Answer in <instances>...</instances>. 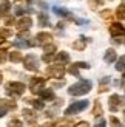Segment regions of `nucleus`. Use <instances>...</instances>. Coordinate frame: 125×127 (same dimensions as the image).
<instances>
[{
  "label": "nucleus",
  "instance_id": "f257e3e1",
  "mask_svg": "<svg viewBox=\"0 0 125 127\" xmlns=\"http://www.w3.org/2000/svg\"><path fill=\"white\" fill-rule=\"evenodd\" d=\"M91 87H93L91 81L82 79V81H79L77 84H74V85H71L68 88V93H70L71 96H82V95H86L91 90Z\"/></svg>",
  "mask_w": 125,
  "mask_h": 127
},
{
  "label": "nucleus",
  "instance_id": "f03ea898",
  "mask_svg": "<svg viewBox=\"0 0 125 127\" xmlns=\"http://www.w3.org/2000/svg\"><path fill=\"white\" fill-rule=\"evenodd\" d=\"M25 92V84L22 82H8L6 84V93L11 96H20Z\"/></svg>",
  "mask_w": 125,
  "mask_h": 127
},
{
  "label": "nucleus",
  "instance_id": "7ed1b4c3",
  "mask_svg": "<svg viewBox=\"0 0 125 127\" xmlns=\"http://www.w3.org/2000/svg\"><path fill=\"white\" fill-rule=\"evenodd\" d=\"M86 107H88V101H86V99L76 101V102H73V104L65 110V115H74V113H79V112L85 110Z\"/></svg>",
  "mask_w": 125,
  "mask_h": 127
},
{
  "label": "nucleus",
  "instance_id": "20e7f679",
  "mask_svg": "<svg viewBox=\"0 0 125 127\" xmlns=\"http://www.w3.org/2000/svg\"><path fill=\"white\" fill-rule=\"evenodd\" d=\"M23 64H25V68L26 70H31V71H37L39 70V62H37V58L34 54H28L25 58Z\"/></svg>",
  "mask_w": 125,
  "mask_h": 127
},
{
  "label": "nucleus",
  "instance_id": "39448f33",
  "mask_svg": "<svg viewBox=\"0 0 125 127\" xmlns=\"http://www.w3.org/2000/svg\"><path fill=\"white\" fill-rule=\"evenodd\" d=\"M46 74L53 76V78H63L65 68H63V65H49L46 68Z\"/></svg>",
  "mask_w": 125,
  "mask_h": 127
},
{
  "label": "nucleus",
  "instance_id": "423d86ee",
  "mask_svg": "<svg viewBox=\"0 0 125 127\" xmlns=\"http://www.w3.org/2000/svg\"><path fill=\"white\" fill-rule=\"evenodd\" d=\"M31 25H33V19H31L29 16H23V17H20L17 20L16 27H17V30H20V31H26L28 28H31Z\"/></svg>",
  "mask_w": 125,
  "mask_h": 127
},
{
  "label": "nucleus",
  "instance_id": "0eeeda50",
  "mask_svg": "<svg viewBox=\"0 0 125 127\" xmlns=\"http://www.w3.org/2000/svg\"><path fill=\"white\" fill-rule=\"evenodd\" d=\"M108 102H110V110L111 112H116L124 104V99L119 96V95H111L110 99H108Z\"/></svg>",
  "mask_w": 125,
  "mask_h": 127
},
{
  "label": "nucleus",
  "instance_id": "6e6552de",
  "mask_svg": "<svg viewBox=\"0 0 125 127\" xmlns=\"http://www.w3.org/2000/svg\"><path fill=\"white\" fill-rule=\"evenodd\" d=\"M45 85V78H33L31 79V92L33 93H40V90H43Z\"/></svg>",
  "mask_w": 125,
  "mask_h": 127
},
{
  "label": "nucleus",
  "instance_id": "1a4fd4ad",
  "mask_svg": "<svg viewBox=\"0 0 125 127\" xmlns=\"http://www.w3.org/2000/svg\"><path fill=\"white\" fill-rule=\"evenodd\" d=\"M14 109H16V102L8 99H0V113L2 115H5L8 110H14Z\"/></svg>",
  "mask_w": 125,
  "mask_h": 127
},
{
  "label": "nucleus",
  "instance_id": "9d476101",
  "mask_svg": "<svg viewBox=\"0 0 125 127\" xmlns=\"http://www.w3.org/2000/svg\"><path fill=\"white\" fill-rule=\"evenodd\" d=\"M110 33L111 34H113V36H124L125 34V28L122 27V25L121 23H113V25H111V27H110Z\"/></svg>",
  "mask_w": 125,
  "mask_h": 127
},
{
  "label": "nucleus",
  "instance_id": "9b49d317",
  "mask_svg": "<svg viewBox=\"0 0 125 127\" xmlns=\"http://www.w3.org/2000/svg\"><path fill=\"white\" fill-rule=\"evenodd\" d=\"M36 39L39 40V43H51V40H53V36L49 34V33H39L36 36Z\"/></svg>",
  "mask_w": 125,
  "mask_h": 127
},
{
  "label": "nucleus",
  "instance_id": "f8f14e48",
  "mask_svg": "<svg viewBox=\"0 0 125 127\" xmlns=\"http://www.w3.org/2000/svg\"><path fill=\"white\" fill-rule=\"evenodd\" d=\"M116 51L113 48H110V50H107V53H105V56H104V61L107 62V64H111V62H114L116 61Z\"/></svg>",
  "mask_w": 125,
  "mask_h": 127
},
{
  "label": "nucleus",
  "instance_id": "ddd939ff",
  "mask_svg": "<svg viewBox=\"0 0 125 127\" xmlns=\"http://www.w3.org/2000/svg\"><path fill=\"white\" fill-rule=\"evenodd\" d=\"M57 62H62V64H65V62H70V54L65 53V51H62V53H57L56 54V58H54Z\"/></svg>",
  "mask_w": 125,
  "mask_h": 127
},
{
  "label": "nucleus",
  "instance_id": "4468645a",
  "mask_svg": "<svg viewBox=\"0 0 125 127\" xmlns=\"http://www.w3.org/2000/svg\"><path fill=\"white\" fill-rule=\"evenodd\" d=\"M26 102H29V104L33 105L34 109H37V110H42L43 107H45V104H43L40 99H26Z\"/></svg>",
  "mask_w": 125,
  "mask_h": 127
},
{
  "label": "nucleus",
  "instance_id": "2eb2a0df",
  "mask_svg": "<svg viewBox=\"0 0 125 127\" xmlns=\"http://www.w3.org/2000/svg\"><path fill=\"white\" fill-rule=\"evenodd\" d=\"M53 11H54L57 16H60V17H70V16H71V14H70V11L65 9V8H57V6H54Z\"/></svg>",
  "mask_w": 125,
  "mask_h": 127
},
{
  "label": "nucleus",
  "instance_id": "dca6fc26",
  "mask_svg": "<svg viewBox=\"0 0 125 127\" xmlns=\"http://www.w3.org/2000/svg\"><path fill=\"white\" fill-rule=\"evenodd\" d=\"M40 98L45 101H49L54 98V93H53V90H40Z\"/></svg>",
  "mask_w": 125,
  "mask_h": 127
},
{
  "label": "nucleus",
  "instance_id": "f3484780",
  "mask_svg": "<svg viewBox=\"0 0 125 127\" xmlns=\"http://www.w3.org/2000/svg\"><path fill=\"white\" fill-rule=\"evenodd\" d=\"M56 45L54 43H46V45H43V51H45V54H54L56 53Z\"/></svg>",
  "mask_w": 125,
  "mask_h": 127
},
{
  "label": "nucleus",
  "instance_id": "a211bd4d",
  "mask_svg": "<svg viewBox=\"0 0 125 127\" xmlns=\"http://www.w3.org/2000/svg\"><path fill=\"white\" fill-rule=\"evenodd\" d=\"M9 8H11V3L8 2V0L2 2V3H0V14H6V12L9 11Z\"/></svg>",
  "mask_w": 125,
  "mask_h": 127
},
{
  "label": "nucleus",
  "instance_id": "6ab92c4d",
  "mask_svg": "<svg viewBox=\"0 0 125 127\" xmlns=\"http://www.w3.org/2000/svg\"><path fill=\"white\" fill-rule=\"evenodd\" d=\"M9 61L11 62H20L22 61V54L19 51H12V53H9Z\"/></svg>",
  "mask_w": 125,
  "mask_h": 127
},
{
  "label": "nucleus",
  "instance_id": "aec40b11",
  "mask_svg": "<svg viewBox=\"0 0 125 127\" xmlns=\"http://www.w3.org/2000/svg\"><path fill=\"white\" fill-rule=\"evenodd\" d=\"M93 115H94V116H101V115H102V105H101V102H99V101H96V102H94Z\"/></svg>",
  "mask_w": 125,
  "mask_h": 127
},
{
  "label": "nucleus",
  "instance_id": "412c9836",
  "mask_svg": "<svg viewBox=\"0 0 125 127\" xmlns=\"http://www.w3.org/2000/svg\"><path fill=\"white\" fill-rule=\"evenodd\" d=\"M22 113H23V116L26 118V119H29V121H34V119H36V113H34L33 110H28V109H25Z\"/></svg>",
  "mask_w": 125,
  "mask_h": 127
},
{
  "label": "nucleus",
  "instance_id": "4be33fe9",
  "mask_svg": "<svg viewBox=\"0 0 125 127\" xmlns=\"http://www.w3.org/2000/svg\"><path fill=\"white\" fill-rule=\"evenodd\" d=\"M116 70H119V71H124L125 70V56H122L119 59V62H117V65H116Z\"/></svg>",
  "mask_w": 125,
  "mask_h": 127
},
{
  "label": "nucleus",
  "instance_id": "5701e85b",
  "mask_svg": "<svg viewBox=\"0 0 125 127\" xmlns=\"http://www.w3.org/2000/svg\"><path fill=\"white\" fill-rule=\"evenodd\" d=\"M8 127H23V126H22V123L19 121V119H11L8 123Z\"/></svg>",
  "mask_w": 125,
  "mask_h": 127
},
{
  "label": "nucleus",
  "instance_id": "b1692460",
  "mask_svg": "<svg viewBox=\"0 0 125 127\" xmlns=\"http://www.w3.org/2000/svg\"><path fill=\"white\" fill-rule=\"evenodd\" d=\"M39 23H40V27H43V25H48V19L45 14H39Z\"/></svg>",
  "mask_w": 125,
  "mask_h": 127
},
{
  "label": "nucleus",
  "instance_id": "393cba45",
  "mask_svg": "<svg viewBox=\"0 0 125 127\" xmlns=\"http://www.w3.org/2000/svg\"><path fill=\"white\" fill-rule=\"evenodd\" d=\"M117 17H125V3H122L117 8Z\"/></svg>",
  "mask_w": 125,
  "mask_h": 127
},
{
  "label": "nucleus",
  "instance_id": "a878e982",
  "mask_svg": "<svg viewBox=\"0 0 125 127\" xmlns=\"http://www.w3.org/2000/svg\"><path fill=\"white\" fill-rule=\"evenodd\" d=\"M68 71H70L71 74H74L76 78H79V71H77V67H76V65H71L70 68H68Z\"/></svg>",
  "mask_w": 125,
  "mask_h": 127
},
{
  "label": "nucleus",
  "instance_id": "bb28decb",
  "mask_svg": "<svg viewBox=\"0 0 125 127\" xmlns=\"http://www.w3.org/2000/svg\"><path fill=\"white\" fill-rule=\"evenodd\" d=\"M73 47L76 48V50H83V48H85V43H83V42H74Z\"/></svg>",
  "mask_w": 125,
  "mask_h": 127
},
{
  "label": "nucleus",
  "instance_id": "cd10ccee",
  "mask_svg": "<svg viewBox=\"0 0 125 127\" xmlns=\"http://www.w3.org/2000/svg\"><path fill=\"white\" fill-rule=\"evenodd\" d=\"M54 58H56L54 54H43V58H42V59L45 61V62H51V61H53Z\"/></svg>",
  "mask_w": 125,
  "mask_h": 127
},
{
  "label": "nucleus",
  "instance_id": "c85d7f7f",
  "mask_svg": "<svg viewBox=\"0 0 125 127\" xmlns=\"http://www.w3.org/2000/svg\"><path fill=\"white\" fill-rule=\"evenodd\" d=\"M110 121H111V124H113L114 127H121V123L117 121V118H116V116H111V118H110Z\"/></svg>",
  "mask_w": 125,
  "mask_h": 127
},
{
  "label": "nucleus",
  "instance_id": "c756f323",
  "mask_svg": "<svg viewBox=\"0 0 125 127\" xmlns=\"http://www.w3.org/2000/svg\"><path fill=\"white\" fill-rule=\"evenodd\" d=\"M76 67H77V68H90V65H88L86 62H77Z\"/></svg>",
  "mask_w": 125,
  "mask_h": 127
},
{
  "label": "nucleus",
  "instance_id": "7c9ffc66",
  "mask_svg": "<svg viewBox=\"0 0 125 127\" xmlns=\"http://www.w3.org/2000/svg\"><path fill=\"white\" fill-rule=\"evenodd\" d=\"M105 126H107V121H105V119H101V121H99L94 127H105Z\"/></svg>",
  "mask_w": 125,
  "mask_h": 127
},
{
  "label": "nucleus",
  "instance_id": "2f4dec72",
  "mask_svg": "<svg viewBox=\"0 0 125 127\" xmlns=\"http://www.w3.org/2000/svg\"><path fill=\"white\" fill-rule=\"evenodd\" d=\"M3 61H5V54L0 51V62H3Z\"/></svg>",
  "mask_w": 125,
  "mask_h": 127
},
{
  "label": "nucleus",
  "instance_id": "473e14b6",
  "mask_svg": "<svg viewBox=\"0 0 125 127\" xmlns=\"http://www.w3.org/2000/svg\"><path fill=\"white\" fill-rule=\"evenodd\" d=\"M122 73H124V78H125V70H124V71H122Z\"/></svg>",
  "mask_w": 125,
  "mask_h": 127
},
{
  "label": "nucleus",
  "instance_id": "72a5a7b5",
  "mask_svg": "<svg viewBox=\"0 0 125 127\" xmlns=\"http://www.w3.org/2000/svg\"><path fill=\"white\" fill-rule=\"evenodd\" d=\"M2 116H3V115H2V113H0V118H2Z\"/></svg>",
  "mask_w": 125,
  "mask_h": 127
}]
</instances>
